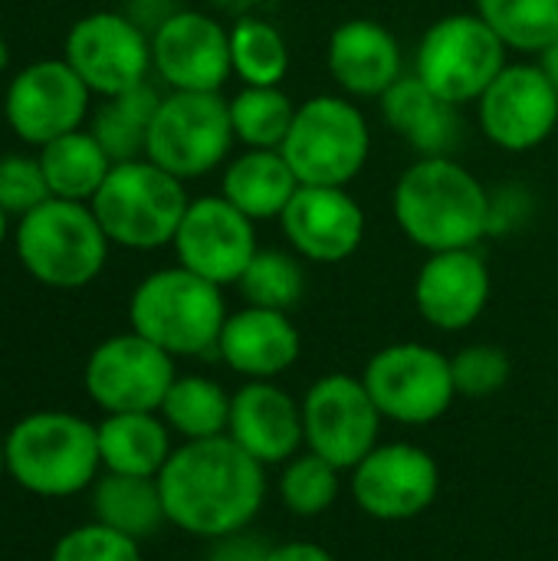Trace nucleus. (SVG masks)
Segmentation results:
<instances>
[{"mask_svg":"<svg viewBox=\"0 0 558 561\" xmlns=\"http://www.w3.org/2000/svg\"><path fill=\"white\" fill-rule=\"evenodd\" d=\"M105 237L125 250L171 247L191 204L181 178L148 158L115 161L99 194L89 201Z\"/></svg>","mask_w":558,"mask_h":561,"instance_id":"423d86ee","label":"nucleus"},{"mask_svg":"<svg viewBox=\"0 0 558 561\" xmlns=\"http://www.w3.org/2000/svg\"><path fill=\"white\" fill-rule=\"evenodd\" d=\"M174 378V358L132 329L99 342L82 368L86 394L105 414L161 411Z\"/></svg>","mask_w":558,"mask_h":561,"instance_id":"ddd939ff","label":"nucleus"},{"mask_svg":"<svg viewBox=\"0 0 558 561\" xmlns=\"http://www.w3.org/2000/svg\"><path fill=\"white\" fill-rule=\"evenodd\" d=\"M174 256L184 270L214 286H237L257 256V227L224 194L194 197L174 233Z\"/></svg>","mask_w":558,"mask_h":561,"instance_id":"dca6fc26","label":"nucleus"},{"mask_svg":"<svg viewBox=\"0 0 558 561\" xmlns=\"http://www.w3.org/2000/svg\"><path fill=\"white\" fill-rule=\"evenodd\" d=\"M382 115L421 158L451 154L460 138L457 105H451L437 92H431L414 72L401 76L382 95Z\"/></svg>","mask_w":558,"mask_h":561,"instance_id":"b1692460","label":"nucleus"},{"mask_svg":"<svg viewBox=\"0 0 558 561\" xmlns=\"http://www.w3.org/2000/svg\"><path fill=\"white\" fill-rule=\"evenodd\" d=\"M161 105V95L141 82L115 99H105L92 118V135L99 145L109 151L112 161H132L145 158V141H148V125Z\"/></svg>","mask_w":558,"mask_h":561,"instance_id":"7c9ffc66","label":"nucleus"},{"mask_svg":"<svg viewBox=\"0 0 558 561\" xmlns=\"http://www.w3.org/2000/svg\"><path fill=\"white\" fill-rule=\"evenodd\" d=\"M240 296L247 306L293 312L306 293V270L296 253L286 250H257L250 266L240 276Z\"/></svg>","mask_w":558,"mask_h":561,"instance_id":"f704fd0d","label":"nucleus"},{"mask_svg":"<svg viewBox=\"0 0 558 561\" xmlns=\"http://www.w3.org/2000/svg\"><path fill=\"white\" fill-rule=\"evenodd\" d=\"M49 561H141V546L102 523H86L62 533Z\"/></svg>","mask_w":558,"mask_h":561,"instance_id":"e433bc0d","label":"nucleus"},{"mask_svg":"<svg viewBox=\"0 0 558 561\" xmlns=\"http://www.w3.org/2000/svg\"><path fill=\"white\" fill-rule=\"evenodd\" d=\"M151 66L171 92H220L234 76L230 30L204 10H171L151 30Z\"/></svg>","mask_w":558,"mask_h":561,"instance_id":"f3484780","label":"nucleus"},{"mask_svg":"<svg viewBox=\"0 0 558 561\" xmlns=\"http://www.w3.org/2000/svg\"><path fill=\"white\" fill-rule=\"evenodd\" d=\"M539 66H543V72L553 79V85L558 89V39L549 46V49H543V53H539Z\"/></svg>","mask_w":558,"mask_h":561,"instance_id":"a19ab883","label":"nucleus"},{"mask_svg":"<svg viewBox=\"0 0 558 561\" xmlns=\"http://www.w3.org/2000/svg\"><path fill=\"white\" fill-rule=\"evenodd\" d=\"M7 230H10V217H7V210L0 207V247H3V240H7Z\"/></svg>","mask_w":558,"mask_h":561,"instance_id":"a18cd8bd","label":"nucleus"},{"mask_svg":"<svg viewBox=\"0 0 558 561\" xmlns=\"http://www.w3.org/2000/svg\"><path fill=\"white\" fill-rule=\"evenodd\" d=\"M391 207L401 233L428 253L477 250L490 233V191L451 154L408 164Z\"/></svg>","mask_w":558,"mask_h":561,"instance_id":"f03ea898","label":"nucleus"},{"mask_svg":"<svg viewBox=\"0 0 558 561\" xmlns=\"http://www.w3.org/2000/svg\"><path fill=\"white\" fill-rule=\"evenodd\" d=\"M168 523L197 539H224L253 526L266 503V467L227 434L184 440L158 473Z\"/></svg>","mask_w":558,"mask_h":561,"instance_id":"f257e3e1","label":"nucleus"},{"mask_svg":"<svg viewBox=\"0 0 558 561\" xmlns=\"http://www.w3.org/2000/svg\"><path fill=\"white\" fill-rule=\"evenodd\" d=\"M477 13L516 53H543L558 39V0H477Z\"/></svg>","mask_w":558,"mask_h":561,"instance_id":"473e14b6","label":"nucleus"},{"mask_svg":"<svg viewBox=\"0 0 558 561\" xmlns=\"http://www.w3.org/2000/svg\"><path fill=\"white\" fill-rule=\"evenodd\" d=\"M299 352L303 339L289 312L260 306H243L240 312H230L217 339V358L247 381L280 378L299 362Z\"/></svg>","mask_w":558,"mask_h":561,"instance_id":"5701e85b","label":"nucleus"},{"mask_svg":"<svg viewBox=\"0 0 558 561\" xmlns=\"http://www.w3.org/2000/svg\"><path fill=\"white\" fill-rule=\"evenodd\" d=\"M49 184L39 164V154H0V207L7 217H23L36 210L43 201H49Z\"/></svg>","mask_w":558,"mask_h":561,"instance_id":"4c0bfd02","label":"nucleus"},{"mask_svg":"<svg viewBox=\"0 0 558 561\" xmlns=\"http://www.w3.org/2000/svg\"><path fill=\"white\" fill-rule=\"evenodd\" d=\"M266 561H335V556L316 542H280L270 546Z\"/></svg>","mask_w":558,"mask_h":561,"instance_id":"ea45409f","label":"nucleus"},{"mask_svg":"<svg viewBox=\"0 0 558 561\" xmlns=\"http://www.w3.org/2000/svg\"><path fill=\"white\" fill-rule=\"evenodd\" d=\"M92 519L135 542L155 536L168 523L158 477L99 473L92 483Z\"/></svg>","mask_w":558,"mask_h":561,"instance_id":"bb28decb","label":"nucleus"},{"mask_svg":"<svg viewBox=\"0 0 558 561\" xmlns=\"http://www.w3.org/2000/svg\"><path fill=\"white\" fill-rule=\"evenodd\" d=\"M280 151L299 184L345 187L362 174L372 154V128L349 95H312L296 105L293 128Z\"/></svg>","mask_w":558,"mask_h":561,"instance_id":"0eeeda50","label":"nucleus"},{"mask_svg":"<svg viewBox=\"0 0 558 561\" xmlns=\"http://www.w3.org/2000/svg\"><path fill=\"white\" fill-rule=\"evenodd\" d=\"M342 473L345 470H339L335 463L322 460L312 450L296 454L280 470V483H276L280 503L286 506V513H293L299 519H316L339 503Z\"/></svg>","mask_w":558,"mask_h":561,"instance_id":"72a5a7b5","label":"nucleus"},{"mask_svg":"<svg viewBox=\"0 0 558 561\" xmlns=\"http://www.w3.org/2000/svg\"><path fill=\"white\" fill-rule=\"evenodd\" d=\"M270 542H263V536H253L250 529L214 539L207 561H266Z\"/></svg>","mask_w":558,"mask_h":561,"instance_id":"58836bf2","label":"nucleus"},{"mask_svg":"<svg viewBox=\"0 0 558 561\" xmlns=\"http://www.w3.org/2000/svg\"><path fill=\"white\" fill-rule=\"evenodd\" d=\"M220 286L178 266L148 273L128 299V325L171 358L217 355V339L227 322Z\"/></svg>","mask_w":558,"mask_h":561,"instance_id":"20e7f679","label":"nucleus"},{"mask_svg":"<svg viewBox=\"0 0 558 561\" xmlns=\"http://www.w3.org/2000/svg\"><path fill=\"white\" fill-rule=\"evenodd\" d=\"M382 421L385 417L378 404L372 401L365 381L355 375H322L303 398L306 450L319 454L345 473L378 447Z\"/></svg>","mask_w":558,"mask_h":561,"instance_id":"f8f14e48","label":"nucleus"},{"mask_svg":"<svg viewBox=\"0 0 558 561\" xmlns=\"http://www.w3.org/2000/svg\"><path fill=\"white\" fill-rule=\"evenodd\" d=\"M283 237L299 260L342 263L365 240V210L345 187H309L299 184L280 217Z\"/></svg>","mask_w":558,"mask_h":561,"instance_id":"6ab92c4d","label":"nucleus"},{"mask_svg":"<svg viewBox=\"0 0 558 561\" xmlns=\"http://www.w3.org/2000/svg\"><path fill=\"white\" fill-rule=\"evenodd\" d=\"M39 164H43L53 197L89 204L99 194V187L105 184L115 161L109 158V151L99 145V138L89 128H76V131L59 135L56 141L43 145Z\"/></svg>","mask_w":558,"mask_h":561,"instance_id":"cd10ccee","label":"nucleus"},{"mask_svg":"<svg viewBox=\"0 0 558 561\" xmlns=\"http://www.w3.org/2000/svg\"><path fill=\"white\" fill-rule=\"evenodd\" d=\"M454 388L460 398H490L506 388L510 381V355L500 345H467L451 358Z\"/></svg>","mask_w":558,"mask_h":561,"instance_id":"c9c22d12","label":"nucleus"},{"mask_svg":"<svg viewBox=\"0 0 558 561\" xmlns=\"http://www.w3.org/2000/svg\"><path fill=\"white\" fill-rule=\"evenodd\" d=\"M326 66L349 99H382L405 76L398 36L372 16H355L332 30Z\"/></svg>","mask_w":558,"mask_h":561,"instance_id":"4be33fe9","label":"nucleus"},{"mask_svg":"<svg viewBox=\"0 0 558 561\" xmlns=\"http://www.w3.org/2000/svg\"><path fill=\"white\" fill-rule=\"evenodd\" d=\"M234 141L230 102L220 92H168L148 125L145 158L191 181L227 164Z\"/></svg>","mask_w":558,"mask_h":561,"instance_id":"1a4fd4ad","label":"nucleus"},{"mask_svg":"<svg viewBox=\"0 0 558 561\" xmlns=\"http://www.w3.org/2000/svg\"><path fill=\"white\" fill-rule=\"evenodd\" d=\"M355 506L378 523H408L428 513L441 490L437 460L418 444H378L349 470Z\"/></svg>","mask_w":558,"mask_h":561,"instance_id":"2eb2a0df","label":"nucleus"},{"mask_svg":"<svg viewBox=\"0 0 558 561\" xmlns=\"http://www.w3.org/2000/svg\"><path fill=\"white\" fill-rule=\"evenodd\" d=\"M7 66H10V46H7V39L0 36V76L7 72Z\"/></svg>","mask_w":558,"mask_h":561,"instance_id":"37998d69","label":"nucleus"},{"mask_svg":"<svg viewBox=\"0 0 558 561\" xmlns=\"http://www.w3.org/2000/svg\"><path fill=\"white\" fill-rule=\"evenodd\" d=\"M490 289V266L477 250L428 253L414 276V306L437 332H464L483 316Z\"/></svg>","mask_w":558,"mask_h":561,"instance_id":"aec40b11","label":"nucleus"},{"mask_svg":"<svg viewBox=\"0 0 558 561\" xmlns=\"http://www.w3.org/2000/svg\"><path fill=\"white\" fill-rule=\"evenodd\" d=\"M7 477V437H0V480Z\"/></svg>","mask_w":558,"mask_h":561,"instance_id":"c03bdc74","label":"nucleus"},{"mask_svg":"<svg viewBox=\"0 0 558 561\" xmlns=\"http://www.w3.org/2000/svg\"><path fill=\"white\" fill-rule=\"evenodd\" d=\"M296 191L299 178L293 174L280 148H247L224 164L220 194L253 224L280 220Z\"/></svg>","mask_w":558,"mask_h":561,"instance_id":"393cba45","label":"nucleus"},{"mask_svg":"<svg viewBox=\"0 0 558 561\" xmlns=\"http://www.w3.org/2000/svg\"><path fill=\"white\" fill-rule=\"evenodd\" d=\"M230 102L234 135L247 148H283L296 102L283 92V85H243Z\"/></svg>","mask_w":558,"mask_h":561,"instance_id":"2f4dec72","label":"nucleus"},{"mask_svg":"<svg viewBox=\"0 0 558 561\" xmlns=\"http://www.w3.org/2000/svg\"><path fill=\"white\" fill-rule=\"evenodd\" d=\"M217 7H224V10H234L237 16H243V13H250V7H253V0H214Z\"/></svg>","mask_w":558,"mask_h":561,"instance_id":"79ce46f5","label":"nucleus"},{"mask_svg":"<svg viewBox=\"0 0 558 561\" xmlns=\"http://www.w3.org/2000/svg\"><path fill=\"white\" fill-rule=\"evenodd\" d=\"M227 437L263 467H283L306 444L303 401L276 381H247L230 398Z\"/></svg>","mask_w":558,"mask_h":561,"instance_id":"412c9836","label":"nucleus"},{"mask_svg":"<svg viewBox=\"0 0 558 561\" xmlns=\"http://www.w3.org/2000/svg\"><path fill=\"white\" fill-rule=\"evenodd\" d=\"M92 92L79 72L59 59H36L23 66L3 92V118L26 145H49L59 135L82 128Z\"/></svg>","mask_w":558,"mask_h":561,"instance_id":"4468645a","label":"nucleus"},{"mask_svg":"<svg viewBox=\"0 0 558 561\" xmlns=\"http://www.w3.org/2000/svg\"><path fill=\"white\" fill-rule=\"evenodd\" d=\"M230 62L243 85H283L289 76V43L266 16L243 13L230 26Z\"/></svg>","mask_w":558,"mask_h":561,"instance_id":"c756f323","label":"nucleus"},{"mask_svg":"<svg viewBox=\"0 0 558 561\" xmlns=\"http://www.w3.org/2000/svg\"><path fill=\"white\" fill-rule=\"evenodd\" d=\"M99 457L102 473L125 477H158L174 454L171 427L158 411H125L105 414L99 424Z\"/></svg>","mask_w":558,"mask_h":561,"instance_id":"a878e982","label":"nucleus"},{"mask_svg":"<svg viewBox=\"0 0 558 561\" xmlns=\"http://www.w3.org/2000/svg\"><path fill=\"white\" fill-rule=\"evenodd\" d=\"M506 69V43L480 13H447L434 20L414 53V76L451 105L477 102Z\"/></svg>","mask_w":558,"mask_h":561,"instance_id":"6e6552de","label":"nucleus"},{"mask_svg":"<svg viewBox=\"0 0 558 561\" xmlns=\"http://www.w3.org/2000/svg\"><path fill=\"white\" fill-rule=\"evenodd\" d=\"M112 240L92 204L49 197L16 220V256L49 289H82L105 270Z\"/></svg>","mask_w":558,"mask_h":561,"instance_id":"39448f33","label":"nucleus"},{"mask_svg":"<svg viewBox=\"0 0 558 561\" xmlns=\"http://www.w3.org/2000/svg\"><path fill=\"white\" fill-rule=\"evenodd\" d=\"M483 135L503 151H533L558 128V89L539 62H506L477 99Z\"/></svg>","mask_w":558,"mask_h":561,"instance_id":"a211bd4d","label":"nucleus"},{"mask_svg":"<svg viewBox=\"0 0 558 561\" xmlns=\"http://www.w3.org/2000/svg\"><path fill=\"white\" fill-rule=\"evenodd\" d=\"M62 59L79 72L92 95L115 99L148 82L151 36L138 20L118 10H95L79 16L62 43Z\"/></svg>","mask_w":558,"mask_h":561,"instance_id":"9b49d317","label":"nucleus"},{"mask_svg":"<svg viewBox=\"0 0 558 561\" xmlns=\"http://www.w3.org/2000/svg\"><path fill=\"white\" fill-rule=\"evenodd\" d=\"M102 473L99 431L69 411H36L7 431V477L39 500H69Z\"/></svg>","mask_w":558,"mask_h":561,"instance_id":"7ed1b4c3","label":"nucleus"},{"mask_svg":"<svg viewBox=\"0 0 558 561\" xmlns=\"http://www.w3.org/2000/svg\"><path fill=\"white\" fill-rule=\"evenodd\" d=\"M230 398L207 375H178L161 401V417L181 440L224 437L230 424Z\"/></svg>","mask_w":558,"mask_h":561,"instance_id":"c85d7f7f","label":"nucleus"},{"mask_svg":"<svg viewBox=\"0 0 558 561\" xmlns=\"http://www.w3.org/2000/svg\"><path fill=\"white\" fill-rule=\"evenodd\" d=\"M362 381L382 417L405 427L441 421L457 398L451 358L424 342H395L378 348L368 358Z\"/></svg>","mask_w":558,"mask_h":561,"instance_id":"9d476101","label":"nucleus"}]
</instances>
